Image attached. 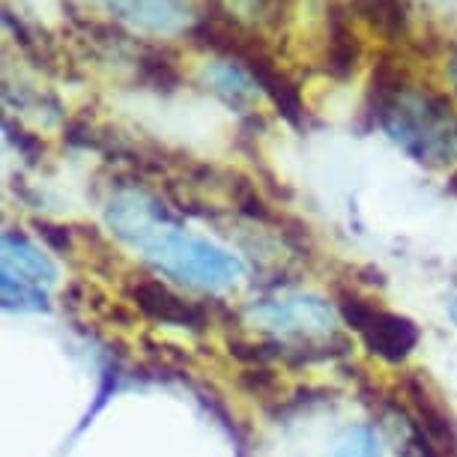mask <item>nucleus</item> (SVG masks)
<instances>
[{
  "label": "nucleus",
  "mask_w": 457,
  "mask_h": 457,
  "mask_svg": "<svg viewBox=\"0 0 457 457\" xmlns=\"http://www.w3.org/2000/svg\"><path fill=\"white\" fill-rule=\"evenodd\" d=\"M4 302L6 308H46V293L37 290V287H28L21 281H12V278H4Z\"/></svg>",
  "instance_id": "obj_11"
},
{
  "label": "nucleus",
  "mask_w": 457,
  "mask_h": 457,
  "mask_svg": "<svg viewBox=\"0 0 457 457\" xmlns=\"http://www.w3.org/2000/svg\"><path fill=\"white\" fill-rule=\"evenodd\" d=\"M407 395H410V403L416 410V425L421 428L430 443H434L443 454H457V428H454V419L448 416L443 410L434 395H430L419 379H407Z\"/></svg>",
  "instance_id": "obj_5"
},
{
  "label": "nucleus",
  "mask_w": 457,
  "mask_h": 457,
  "mask_svg": "<svg viewBox=\"0 0 457 457\" xmlns=\"http://www.w3.org/2000/svg\"><path fill=\"white\" fill-rule=\"evenodd\" d=\"M359 63V39L350 28V15L335 4L329 10V46H326V72L338 81H347Z\"/></svg>",
  "instance_id": "obj_7"
},
{
  "label": "nucleus",
  "mask_w": 457,
  "mask_h": 457,
  "mask_svg": "<svg viewBox=\"0 0 457 457\" xmlns=\"http://www.w3.org/2000/svg\"><path fill=\"white\" fill-rule=\"evenodd\" d=\"M4 278L21 281L28 287H51L57 281V270L42 252H37L24 237H4Z\"/></svg>",
  "instance_id": "obj_4"
},
{
  "label": "nucleus",
  "mask_w": 457,
  "mask_h": 457,
  "mask_svg": "<svg viewBox=\"0 0 457 457\" xmlns=\"http://www.w3.org/2000/svg\"><path fill=\"white\" fill-rule=\"evenodd\" d=\"M141 75L146 84H153L156 90H165V93H170L179 84V72H177L174 60H170L165 51H150V54H144Z\"/></svg>",
  "instance_id": "obj_9"
},
{
  "label": "nucleus",
  "mask_w": 457,
  "mask_h": 457,
  "mask_svg": "<svg viewBox=\"0 0 457 457\" xmlns=\"http://www.w3.org/2000/svg\"><path fill=\"white\" fill-rule=\"evenodd\" d=\"M245 66H248V72L261 81V87L266 90V96L275 102V108H278L293 126H302V114H305V108H302L299 90L293 87V81L287 79V75L275 69L270 54H266L263 48L254 51V54L245 60Z\"/></svg>",
  "instance_id": "obj_6"
},
{
  "label": "nucleus",
  "mask_w": 457,
  "mask_h": 457,
  "mask_svg": "<svg viewBox=\"0 0 457 457\" xmlns=\"http://www.w3.org/2000/svg\"><path fill=\"white\" fill-rule=\"evenodd\" d=\"M129 299L135 302L137 308L153 317L159 323H170V326H186V329H204V312L192 302L179 299L174 290H168L162 281H135L129 287Z\"/></svg>",
  "instance_id": "obj_3"
},
{
  "label": "nucleus",
  "mask_w": 457,
  "mask_h": 457,
  "mask_svg": "<svg viewBox=\"0 0 457 457\" xmlns=\"http://www.w3.org/2000/svg\"><path fill=\"white\" fill-rule=\"evenodd\" d=\"M341 314L350 329L359 332L365 347L386 361H403L419 344V326L410 317L383 312L374 302L353 296V293L341 296Z\"/></svg>",
  "instance_id": "obj_2"
},
{
  "label": "nucleus",
  "mask_w": 457,
  "mask_h": 457,
  "mask_svg": "<svg viewBox=\"0 0 457 457\" xmlns=\"http://www.w3.org/2000/svg\"><path fill=\"white\" fill-rule=\"evenodd\" d=\"M287 4L290 0H261V6H263V12L270 15L272 21H278L284 19V12H287Z\"/></svg>",
  "instance_id": "obj_12"
},
{
  "label": "nucleus",
  "mask_w": 457,
  "mask_h": 457,
  "mask_svg": "<svg viewBox=\"0 0 457 457\" xmlns=\"http://www.w3.org/2000/svg\"><path fill=\"white\" fill-rule=\"evenodd\" d=\"M144 248L150 261H156L168 275L195 287H228L239 275V263L234 257L192 237L156 234L153 239H144Z\"/></svg>",
  "instance_id": "obj_1"
},
{
  "label": "nucleus",
  "mask_w": 457,
  "mask_h": 457,
  "mask_svg": "<svg viewBox=\"0 0 457 457\" xmlns=\"http://www.w3.org/2000/svg\"><path fill=\"white\" fill-rule=\"evenodd\" d=\"M448 314H452V323L457 326V299L448 302Z\"/></svg>",
  "instance_id": "obj_13"
},
{
  "label": "nucleus",
  "mask_w": 457,
  "mask_h": 457,
  "mask_svg": "<svg viewBox=\"0 0 457 457\" xmlns=\"http://www.w3.org/2000/svg\"><path fill=\"white\" fill-rule=\"evenodd\" d=\"M448 188H452V192H457V177L452 179V183H448Z\"/></svg>",
  "instance_id": "obj_14"
},
{
  "label": "nucleus",
  "mask_w": 457,
  "mask_h": 457,
  "mask_svg": "<svg viewBox=\"0 0 457 457\" xmlns=\"http://www.w3.org/2000/svg\"><path fill=\"white\" fill-rule=\"evenodd\" d=\"M353 10L365 15L389 39H398L407 30V6H403V0H353Z\"/></svg>",
  "instance_id": "obj_8"
},
{
  "label": "nucleus",
  "mask_w": 457,
  "mask_h": 457,
  "mask_svg": "<svg viewBox=\"0 0 457 457\" xmlns=\"http://www.w3.org/2000/svg\"><path fill=\"white\" fill-rule=\"evenodd\" d=\"M332 457H379V439L370 428H350L335 443Z\"/></svg>",
  "instance_id": "obj_10"
}]
</instances>
